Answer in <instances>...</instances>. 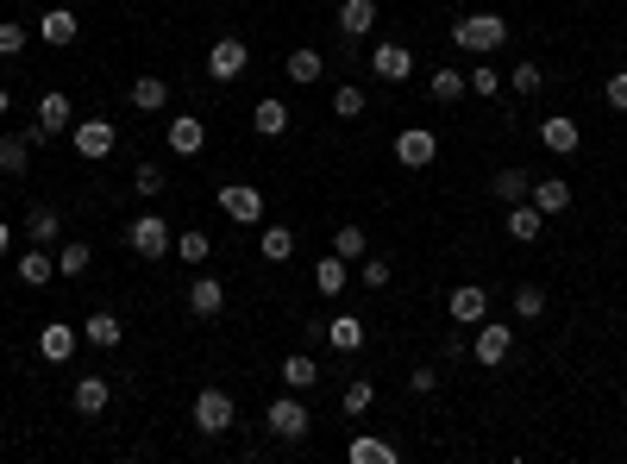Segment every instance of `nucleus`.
Wrapping results in <instances>:
<instances>
[{
  "mask_svg": "<svg viewBox=\"0 0 627 464\" xmlns=\"http://www.w3.org/2000/svg\"><path fill=\"white\" fill-rule=\"evenodd\" d=\"M408 389H414V396H433V389H439V370H408Z\"/></svg>",
  "mask_w": 627,
  "mask_h": 464,
  "instance_id": "46",
  "label": "nucleus"
},
{
  "mask_svg": "<svg viewBox=\"0 0 627 464\" xmlns=\"http://www.w3.org/2000/svg\"><path fill=\"white\" fill-rule=\"evenodd\" d=\"M370 26H377V0H339V38H364Z\"/></svg>",
  "mask_w": 627,
  "mask_h": 464,
  "instance_id": "19",
  "label": "nucleus"
},
{
  "mask_svg": "<svg viewBox=\"0 0 627 464\" xmlns=\"http://www.w3.org/2000/svg\"><path fill=\"white\" fill-rule=\"evenodd\" d=\"M107 402H113L107 377H82V383H76V414H88V421H95V414H107Z\"/></svg>",
  "mask_w": 627,
  "mask_h": 464,
  "instance_id": "29",
  "label": "nucleus"
},
{
  "mask_svg": "<svg viewBox=\"0 0 627 464\" xmlns=\"http://www.w3.org/2000/svg\"><path fill=\"white\" fill-rule=\"evenodd\" d=\"M508 239H515V245H533V239H540V232H546V214H540V207H533V201H508Z\"/></svg>",
  "mask_w": 627,
  "mask_h": 464,
  "instance_id": "17",
  "label": "nucleus"
},
{
  "mask_svg": "<svg viewBox=\"0 0 627 464\" xmlns=\"http://www.w3.org/2000/svg\"><path fill=\"white\" fill-rule=\"evenodd\" d=\"M76 345H82V333L69 327V320H51V327L38 333V358L44 364H69V358H76Z\"/></svg>",
  "mask_w": 627,
  "mask_h": 464,
  "instance_id": "10",
  "label": "nucleus"
},
{
  "mask_svg": "<svg viewBox=\"0 0 627 464\" xmlns=\"http://www.w3.org/2000/svg\"><path fill=\"white\" fill-rule=\"evenodd\" d=\"M609 107L627 113V69H615V76H609Z\"/></svg>",
  "mask_w": 627,
  "mask_h": 464,
  "instance_id": "47",
  "label": "nucleus"
},
{
  "mask_svg": "<svg viewBox=\"0 0 627 464\" xmlns=\"http://www.w3.org/2000/svg\"><path fill=\"white\" fill-rule=\"evenodd\" d=\"M76 32H82L76 7H44V13H38V38L51 44V51H63V44H76Z\"/></svg>",
  "mask_w": 627,
  "mask_h": 464,
  "instance_id": "9",
  "label": "nucleus"
},
{
  "mask_svg": "<svg viewBox=\"0 0 627 464\" xmlns=\"http://www.w3.org/2000/svg\"><path fill=\"white\" fill-rule=\"evenodd\" d=\"M289 258H295V232L264 220V264H289Z\"/></svg>",
  "mask_w": 627,
  "mask_h": 464,
  "instance_id": "32",
  "label": "nucleus"
},
{
  "mask_svg": "<svg viewBox=\"0 0 627 464\" xmlns=\"http://www.w3.org/2000/svg\"><path fill=\"white\" fill-rule=\"evenodd\" d=\"M26 164H32V138H26V132H7V138H0V170H7V176H26Z\"/></svg>",
  "mask_w": 627,
  "mask_h": 464,
  "instance_id": "31",
  "label": "nucleus"
},
{
  "mask_svg": "<svg viewBox=\"0 0 627 464\" xmlns=\"http://www.w3.org/2000/svg\"><path fill=\"white\" fill-rule=\"evenodd\" d=\"M370 69H377V82H408L414 76V51L408 44H377V51H370Z\"/></svg>",
  "mask_w": 627,
  "mask_h": 464,
  "instance_id": "13",
  "label": "nucleus"
},
{
  "mask_svg": "<svg viewBox=\"0 0 627 464\" xmlns=\"http://www.w3.org/2000/svg\"><path fill=\"white\" fill-rule=\"evenodd\" d=\"M339 408H345V414H370V408H377V383H370V377H358V383H345V396H339Z\"/></svg>",
  "mask_w": 627,
  "mask_h": 464,
  "instance_id": "37",
  "label": "nucleus"
},
{
  "mask_svg": "<svg viewBox=\"0 0 627 464\" xmlns=\"http://www.w3.org/2000/svg\"><path fill=\"white\" fill-rule=\"evenodd\" d=\"M452 44H458V51H471V57H490V51L508 44V19L502 13H464L452 26Z\"/></svg>",
  "mask_w": 627,
  "mask_h": 464,
  "instance_id": "1",
  "label": "nucleus"
},
{
  "mask_svg": "<svg viewBox=\"0 0 627 464\" xmlns=\"http://www.w3.org/2000/svg\"><path fill=\"white\" fill-rule=\"evenodd\" d=\"M189 314L195 320H220L226 314V283H220V276H195V283H189Z\"/></svg>",
  "mask_w": 627,
  "mask_h": 464,
  "instance_id": "11",
  "label": "nucleus"
},
{
  "mask_svg": "<svg viewBox=\"0 0 627 464\" xmlns=\"http://www.w3.org/2000/svg\"><path fill=\"white\" fill-rule=\"evenodd\" d=\"M0 113H7V88H0Z\"/></svg>",
  "mask_w": 627,
  "mask_h": 464,
  "instance_id": "50",
  "label": "nucleus"
},
{
  "mask_svg": "<svg viewBox=\"0 0 627 464\" xmlns=\"http://www.w3.org/2000/svg\"><path fill=\"white\" fill-rule=\"evenodd\" d=\"M471 95H483V101L502 95V76H496V69H471Z\"/></svg>",
  "mask_w": 627,
  "mask_h": 464,
  "instance_id": "45",
  "label": "nucleus"
},
{
  "mask_svg": "<svg viewBox=\"0 0 627 464\" xmlns=\"http://www.w3.org/2000/svg\"><path fill=\"white\" fill-rule=\"evenodd\" d=\"M220 214L239 220V226H264V195L251 189V182H226L220 189Z\"/></svg>",
  "mask_w": 627,
  "mask_h": 464,
  "instance_id": "7",
  "label": "nucleus"
},
{
  "mask_svg": "<svg viewBox=\"0 0 627 464\" xmlns=\"http://www.w3.org/2000/svg\"><path fill=\"white\" fill-rule=\"evenodd\" d=\"M540 145L552 157H577V145H584V132H577V120H565V113H552V120H540Z\"/></svg>",
  "mask_w": 627,
  "mask_h": 464,
  "instance_id": "15",
  "label": "nucleus"
},
{
  "mask_svg": "<svg viewBox=\"0 0 627 464\" xmlns=\"http://www.w3.org/2000/svg\"><path fill=\"white\" fill-rule=\"evenodd\" d=\"M132 189L145 195V201H157V195H164V170H157V164H138V170H132Z\"/></svg>",
  "mask_w": 627,
  "mask_h": 464,
  "instance_id": "44",
  "label": "nucleus"
},
{
  "mask_svg": "<svg viewBox=\"0 0 627 464\" xmlns=\"http://www.w3.org/2000/svg\"><path fill=\"white\" fill-rule=\"evenodd\" d=\"M88 258H95V245H88V239H63L57 270H63V276H82V270H88Z\"/></svg>",
  "mask_w": 627,
  "mask_h": 464,
  "instance_id": "36",
  "label": "nucleus"
},
{
  "mask_svg": "<svg viewBox=\"0 0 627 464\" xmlns=\"http://www.w3.org/2000/svg\"><path fill=\"white\" fill-rule=\"evenodd\" d=\"M283 76H289L295 88H314L320 76H327V63H320V51H289V63H283Z\"/></svg>",
  "mask_w": 627,
  "mask_h": 464,
  "instance_id": "28",
  "label": "nucleus"
},
{
  "mask_svg": "<svg viewBox=\"0 0 627 464\" xmlns=\"http://www.w3.org/2000/svg\"><path fill=\"white\" fill-rule=\"evenodd\" d=\"M132 107H138V113H164V107H170V82H164V76H138V82H132Z\"/></svg>",
  "mask_w": 627,
  "mask_h": 464,
  "instance_id": "26",
  "label": "nucleus"
},
{
  "mask_svg": "<svg viewBox=\"0 0 627 464\" xmlns=\"http://www.w3.org/2000/svg\"><path fill=\"white\" fill-rule=\"evenodd\" d=\"M333 251H339L345 264H352V258H364V226H339V232H333Z\"/></svg>",
  "mask_w": 627,
  "mask_h": 464,
  "instance_id": "41",
  "label": "nucleus"
},
{
  "mask_svg": "<svg viewBox=\"0 0 627 464\" xmlns=\"http://www.w3.org/2000/svg\"><path fill=\"white\" fill-rule=\"evenodd\" d=\"M264 427H270L276 439H289V446H295V439H308V427H314V414H308V402H301V396H295V389H289V396H276V402L264 408Z\"/></svg>",
  "mask_w": 627,
  "mask_h": 464,
  "instance_id": "2",
  "label": "nucleus"
},
{
  "mask_svg": "<svg viewBox=\"0 0 627 464\" xmlns=\"http://www.w3.org/2000/svg\"><path fill=\"white\" fill-rule=\"evenodd\" d=\"M345 458H352V464H396L402 452L389 446V439H377V433H358L352 446H345Z\"/></svg>",
  "mask_w": 627,
  "mask_h": 464,
  "instance_id": "24",
  "label": "nucleus"
},
{
  "mask_svg": "<svg viewBox=\"0 0 627 464\" xmlns=\"http://www.w3.org/2000/svg\"><path fill=\"white\" fill-rule=\"evenodd\" d=\"M490 189H496V201H527L533 195V170H521V164L515 170H496Z\"/></svg>",
  "mask_w": 627,
  "mask_h": 464,
  "instance_id": "30",
  "label": "nucleus"
},
{
  "mask_svg": "<svg viewBox=\"0 0 627 464\" xmlns=\"http://www.w3.org/2000/svg\"><path fill=\"white\" fill-rule=\"evenodd\" d=\"M26 239L32 245H57L63 239V214H57V207H32V214H26Z\"/></svg>",
  "mask_w": 627,
  "mask_h": 464,
  "instance_id": "27",
  "label": "nucleus"
},
{
  "mask_svg": "<svg viewBox=\"0 0 627 464\" xmlns=\"http://www.w3.org/2000/svg\"><path fill=\"white\" fill-rule=\"evenodd\" d=\"M364 283L370 289H389V264L383 258H364Z\"/></svg>",
  "mask_w": 627,
  "mask_h": 464,
  "instance_id": "48",
  "label": "nucleus"
},
{
  "mask_svg": "<svg viewBox=\"0 0 627 464\" xmlns=\"http://www.w3.org/2000/svg\"><path fill=\"white\" fill-rule=\"evenodd\" d=\"M26 44H32V32L19 26V19H0V57H19Z\"/></svg>",
  "mask_w": 627,
  "mask_h": 464,
  "instance_id": "40",
  "label": "nucleus"
},
{
  "mask_svg": "<svg viewBox=\"0 0 627 464\" xmlns=\"http://www.w3.org/2000/svg\"><path fill=\"white\" fill-rule=\"evenodd\" d=\"M508 352H515V327H508V320H483L477 339H471V358L483 370H496V364H508Z\"/></svg>",
  "mask_w": 627,
  "mask_h": 464,
  "instance_id": "5",
  "label": "nucleus"
},
{
  "mask_svg": "<svg viewBox=\"0 0 627 464\" xmlns=\"http://www.w3.org/2000/svg\"><path fill=\"white\" fill-rule=\"evenodd\" d=\"M515 314H521V320H540V314H546V289H540V283H521V289H515Z\"/></svg>",
  "mask_w": 627,
  "mask_h": 464,
  "instance_id": "39",
  "label": "nucleus"
},
{
  "mask_svg": "<svg viewBox=\"0 0 627 464\" xmlns=\"http://www.w3.org/2000/svg\"><path fill=\"white\" fill-rule=\"evenodd\" d=\"M207 145V126L195 120V113H176V120H170V151L176 157H195Z\"/></svg>",
  "mask_w": 627,
  "mask_h": 464,
  "instance_id": "22",
  "label": "nucleus"
},
{
  "mask_svg": "<svg viewBox=\"0 0 627 464\" xmlns=\"http://www.w3.org/2000/svg\"><path fill=\"white\" fill-rule=\"evenodd\" d=\"M207 251H214V245H207V232H182V239H176L182 264H207Z\"/></svg>",
  "mask_w": 627,
  "mask_h": 464,
  "instance_id": "42",
  "label": "nucleus"
},
{
  "mask_svg": "<svg viewBox=\"0 0 627 464\" xmlns=\"http://www.w3.org/2000/svg\"><path fill=\"white\" fill-rule=\"evenodd\" d=\"M427 95L433 101H464V69H433V76H427Z\"/></svg>",
  "mask_w": 627,
  "mask_h": 464,
  "instance_id": "33",
  "label": "nucleus"
},
{
  "mask_svg": "<svg viewBox=\"0 0 627 464\" xmlns=\"http://www.w3.org/2000/svg\"><path fill=\"white\" fill-rule=\"evenodd\" d=\"M13 270H19V283H26V289H44L57 276V258H51V245H32V251H19Z\"/></svg>",
  "mask_w": 627,
  "mask_h": 464,
  "instance_id": "18",
  "label": "nucleus"
},
{
  "mask_svg": "<svg viewBox=\"0 0 627 464\" xmlns=\"http://www.w3.org/2000/svg\"><path fill=\"white\" fill-rule=\"evenodd\" d=\"M82 339H88V345H101V352H113V345L126 339V320H113V314L101 308V314H88V320H82Z\"/></svg>",
  "mask_w": 627,
  "mask_h": 464,
  "instance_id": "23",
  "label": "nucleus"
},
{
  "mask_svg": "<svg viewBox=\"0 0 627 464\" xmlns=\"http://www.w3.org/2000/svg\"><path fill=\"white\" fill-rule=\"evenodd\" d=\"M289 120H295L289 101H276V95H264L258 107H251V126H258V138H283V132H289Z\"/></svg>",
  "mask_w": 627,
  "mask_h": 464,
  "instance_id": "20",
  "label": "nucleus"
},
{
  "mask_svg": "<svg viewBox=\"0 0 627 464\" xmlns=\"http://www.w3.org/2000/svg\"><path fill=\"white\" fill-rule=\"evenodd\" d=\"M76 157H88V164H101V157H113V145H120V132H113V120H76Z\"/></svg>",
  "mask_w": 627,
  "mask_h": 464,
  "instance_id": "8",
  "label": "nucleus"
},
{
  "mask_svg": "<svg viewBox=\"0 0 627 464\" xmlns=\"http://www.w3.org/2000/svg\"><path fill=\"white\" fill-rule=\"evenodd\" d=\"M446 314L458 320V327H477V320H483V314H490V295H483L477 283H458V289L446 295Z\"/></svg>",
  "mask_w": 627,
  "mask_h": 464,
  "instance_id": "12",
  "label": "nucleus"
},
{
  "mask_svg": "<svg viewBox=\"0 0 627 464\" xmlns=\"http://www.w3.org/2000/svg\"><path fill=\"white\" fill-rule=\"evenodd\" d=\"M345 276H352V270H345V258L333 251V258H320V264H314V289H320V295H339V289H345Z\"/></svg>",
  "mask_w": 627,
  "mask_h": 464,
  "instance_id": "34",
  "label": "nucleus"
},
{
  "mask_svg": "<svg viewBox=\"0 0 627 464\" xmlns=\"http://www.w3.org/2000/svg\"><path fill=\"white\" fill-rule=\"evenodd\" d=\"M232 421H239V408H232L226 389H201V396H195V433L220 439V433H232Z\"/></svg>",
  "mask_w": 627,
  "mask_h": 464,
  "instance_id": "4",
  "label": "nucleus"
},
{
  "mask_svg": "<svg viewBox=\"0 0 627 464\" xmlns=\"http://www.w3.org/2000/svg\"><path fill=\"white\" fill-rule=\"evenodd\" d=\"M333 113H339V120H364V88H358V82L333 88Z\"/></svg>",
  "mask_w": 627,
  "mask_h": 464,
  "instance_id": "38",
  "label": "nucleus"
},
{
  "mask_svg": "<svg viewBox=\"0 0 627 464\" xmlns=\"http://www.w3.org/2000/svg\"><path fill=\"white\" fill-rule=\"evenodd\" d=\"M251 69V44L245 38H214V51H207V76L214 82H239Z\"/></svg>",
  "mask_w": 627,
  "mask_h": 464,
  "instance_id": "6",
  "label": "nucleus"
},
{
  "mask_svg": "<svg viewBox=\"0 0 627 464\" xmlns=\"http://www.w3.org/2000/svg\"><path fill=\"white\" fill-rule=\"evenodd\" d=\"M327 345L333 352H364V314H333L327 320Z\"/></svg>",
  "mask_w": 627,
  "mask_h": 464,
  "instance_id": "21",
  "label": "nucleus"
},
{
  "mask_svg": "<svg viewBox=\"0 0 627 464\" xmlns=\"http://www.w3.org/2000/svg\"><path fill=\"white\" fill-rule=\"evenodd\" d=\"M7 245H13V226H7V220H0V258H7Z\"/></svg>",
  "mask_w": 627,
  "mask_h": 464,
  "instance_id": "49",
  "label": "nucleus"
},
{
  "mask_svg": "<svg viewBox=\"0 0 627 464\" xmlns=\"http://www.w3.org/2000/svg\"><path fill=\"white\" fill-rule=\"evenodd\" d=\"M38 120L51 126V132H63V126H76V107H69V95H44L38 101Z\"/></svg>",
  "mask_w": 627,
  "mask_h": 464,
  "instance_id": "35",
  "label": "nucleus"
},
{
  "mask_svg": "<svg viewBox=\"0 0 627 464\" xmlns=\"http://www.w3.org/2000/svg\"><path fill=\"white\" fill-rule=\"evenodd\" d=\"M314 383H320V364H314L308 352H289V358H283V389H295V396H308Z\"/></svg>",
  "mask_w": 627,
  "mask_h": 464,
  "instance_id": "25",
  "label": "nucleus"
},
{
  "mask_svg": "<svg viewBox=\"0 0 627 464\" xmlns=\"http://www.w3.org/2000/svg\"><path fill=\"white\" fill-rule=\"evenodd\" d=\"M396 157H402V164H408V170H427V164H433V157H439V138H433L427 126H408V132L396 138Z\"/></svg>",
  "mask_w": 627,
  "mask_h": 464,
  "instance_id": "14",
  "label": "nucleus"
},
{
  "mask_svg": "<svg viewBox=\"0 0 627 464\" xmlns=\"http://www.w3.org/2000/svg\"><path fill=\"white\" fill-rule=\"evenodd\" d=\"M540 88H546V69L540 63H515V95L527 101V95H540Z\"/></svg>",
  "mask_w": 627,
  "mask_h": 464,
  "instance_id": "43",
  "label": "nucleus"
},
{
  "mask_svg": "<svg viewBox=\"0 0 627 464\" xmlns=\"http://www.w3.org/2000/svg\"><path fill=\"white\" fill-rule=\"evenodd\" d=\"M126 245H132V251H138L145 264H157L164 251H176V239H170L164 214H138V220H126Z\"/></svg>",
  "mask_w": 627,
  "mask_h": 464,
  "instance_id": "3",
  "label": "nucleus"
},
{
  "mask_svg": "<svg viewBox=\"0 0 627 464\" xmlns=\"http://www.w3.org/2000/svg\"><path fill=\"white\" fill-rule=\"evenodd\" d=\"M527 201L540 207L546 220H559L565 207H571V182H565V176H533V195H527Z\"/></svg>",
  "mask_w": 627,
  "mask_h": 464,
  "instance_id": "16",
  "label": "nucleus"
}]
</instances>
